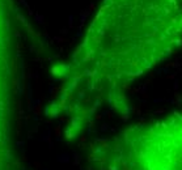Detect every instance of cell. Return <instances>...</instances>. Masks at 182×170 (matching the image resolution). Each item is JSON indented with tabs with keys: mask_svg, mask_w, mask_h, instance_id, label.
<instances>
[{
	"mask_svg": "<svg viewBox=\"0 0 182 170\" xmlns=\"http://www.w3.org/2000/svg\"><path fill=\"white\" fill-rule=\"evenodd\" d=\"M110 170H182V110L130 127L110 147Z\"/></svg>",
	"mask_w": 182,
	"mask_h": 170,
	"instance_id": "7a4b0ae2",
	"label": "cell"
},
{
	"mask_svg": "<svg viewBox=\"0 0 182 170\" xmlns=\"http://www.w3.org/2000/svg\"><path fill=\"white\" fill-rule=\"evenodd\" d=\"M101 66L124 89L182 46V0H111Z\"/></svg>",
	"mask_w": 182,
	"mask_h": 170,
	"instance_id": "6da1fadb",
	"label": "cell"
}]
</instances>
